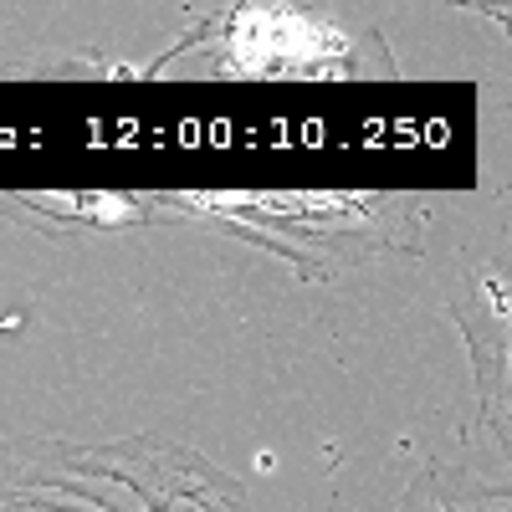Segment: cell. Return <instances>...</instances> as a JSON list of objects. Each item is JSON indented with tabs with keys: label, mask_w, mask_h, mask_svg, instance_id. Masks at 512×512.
<instances>
[{
	"label": "cell",
	"mask_w": 512,
	"mask_h": 512,
	"mask_svg": "<svg viewBox=\"0 0 512 512\" xmlns=\"http://www.w3.org/2000/svg\"><path fill=\"white\" fill-rule=\"evenodd\" d=\"M487 297H492V308L507 313V297H502V282H487Z\"/></svg>",
	"instance_id": "obj_1"
}]
</instances>
